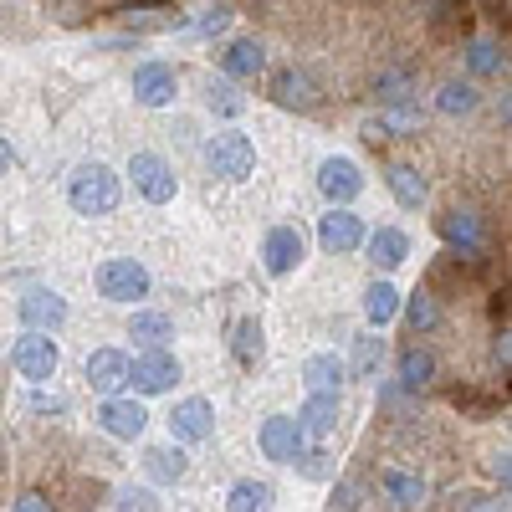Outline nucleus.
<instances>
[{"instance_id": "obj_1", "label": "nucleus", "mask_w": 512, "mask_h": 512, "mask_svg": "<svg viewBox=\"0 0 512 512\" xmlns=\"http://www.w3.org/2000/svg\"><path fill=\"white\" fill-rule=\"evenodd\" d=\"M67 200H72L77 216H113L118 200H123V190H118V175H113V169L93 159V164H77V169H72Z\"/></svg>"}, {"instance_id": "obj_2", "label": "nucleus", "mask_w": 512, "mask_h": 512, "mask_svg": "<svg viewBox=\"0 0 512 512\" xmlns=\"http://www.w3.org/2000/svg\"><path fill=\"white\" fill-rule=\"evenodd\" d=\"M93 282H98V292L108 297V303H139V297H149V287H154L149 267L134 262V256H113V262H103L93 272Z\"/></svg>"}, {"instance_id": "obj_3", "label": "nucleus", "mask_w": 512, "mask_h": 512, "mask_svg": "<svg viewBox=\"0 0 512 512\" xmlns=\"http://www.w3.org/2000/svg\"><path fill=\"white\" fill-rule=\"evenodd\" d=\"M205 169L216 180H246L256 169V144L246 134H236V128H226V134H210L205 144Z\"/></svg>"}, {"instance_id": "obj_4", "label": "nucleus", "mask_w": 512, "mask_h": 512, "mask_svg": "<svg viewBox=\"0 0 512 512\" xmlns=\"http://www.w3.org/2000/svg\"><path fill=\"white\" fill-rule=\"evenodd\" d=\"M11 364H16V374H21V379L47 384V379L57 374V364H62L57 338H52V333H21L16 344H11Z\"/></svg>"}, {"instance_id": "obj_5", "label": "nucleus", "mask_w": 512, "mask_h": 512, "mask_svg": "<svg viewBox=\"0 0 512 512\" xmlns=\"http://www.w3.org/2000/svg\"><path fill=\"white\" fill-rule=\"evenodd\" d=\"M128 175H134V190H139L149 205H169V200H175V190H180L169 159H164V154H149V149L128 159Z\"/></svg>"}, {"instance_id": "obj_6", "label": "nucleus", "mask_w": 512, "mask_h": 512, "mask_svg": "<svg viewBox=\"0 0 512 512\" xmlns=\"http://www.w3.org/2000/svg\"><path fill=\"white\" fill-rule=\"evenodd\" d=\"M441 236H446L451 256L482 262V251H487V226H482L477 210H446V216H441Z\"/></svg>"}, {"instance_id": "obj_7", "label": "nucleus", "mask_w": 512, "mask_h": 512, "mask_svg": "<svg viewBox=\"0 0 512 512\" xmlns=\"http://www.w3.org/2000/svg\"><path fill=\"white\" fill-rule=\"evenodd\" d=\"M128 384H134L139 395H169V390L180 384V359L164 354V349L139 354L134 364H128Z\"/></svg>"}, {"instance_id": "obj_8", "label": "nucleus", "mask_w": 512, "mask_h": 512, "mask_svg": "<svg viewBox=\"0 0 512 512\" xmlns=\"http://www.w3.org/2000/svg\"><path fill=\"white\" fill-rule=\"evenodd\" d=\"M16 313H21L26 333H57L67 323V297L52 292V287H31V292H21Z\"/></svg>"}, {"instance_id": "obj_9", "label": "nucleus", "mask_w": 512, "mask_h": 512, "mask_svg": "<svg viewBox=\"0 0 512 512\" xmlns=\"http://www.w3.org/2000/svg\"><path fill=\"white\" fill-rule=\"evenodd\" d=\"M256 446H262V456L267 461H277V466H292L297 456H303V431H297V420L292 415H267L262 420V431H256Z\"/></svg>"}, {"instance_id": "obj_10", "label": "nucleus", "mask_w": 512, "mask_h": 512, "mask_svg": "<svg viewBox=\"0 0 512 512\" xmlns=\"http://www.w3.org/2000/svg\"><path fill=\"white\" fill-rule=\"evenodd\" d=\"M318 190L333 200V210H349V200H359V190H364L359 164L344 159V154H328V159L318 164Z\"/></svg>"}, {"instance_id": "obj_11", "label": "nucleus", "mask_w": 512, "mask_h": 512, "mask_svg": "<svg viewBox=\"0 0 512 512\" xmlns=\"http://www.w3.org/2000/svg\"><path fill=\"white\" fill-rule=\"evenodd\" d=\"M210 431H216V405H210L205 395H190L180 400L175 410H169V436L195 446V441H210Z\"/></svg>"}, {"instance_id": "obj_12", "label": "nucleus", "mask_w": 512, "mask_h": 512, "mask_svg": "<svg viewBox=\"0 0 512 512\" xmlns=\"http://www.w3.org/2000/svg\"><path fill=\"white\" fill-rule=\"evenodd\" d=\"M267 93H272L277 108L308 113V108L318 103V82H313V72H303V67H277L272 82H267Z\"/></svg>"}, {"instance_id": "obj_13", "label": "nucleus", "mask_w": 512, "mask_h": 512, "mask_svg": "<svg viewBox=\"0 0 512 512\" xmlns=\"http://www.w3.org/2000/svg\"><path fill=\"white\" fill-rule=\"evenodd\" d=\"M175 88H180V77L169 62H139L134 67V98L144 108H164V103H175Z\"/></svg>"}, {"instance_id": "obj_14", "label": "nucleus", "mask_w": 512, "mask_h": 512, "mask_svg": "<svg viewBox=\"0 0 512 512\" xmlns=\"http://www.w3.org/2000/svg\"><path fill=\"white\" fill-rule=\"evenodd\" d=\"M297 262H303V231L297 226H272L267 241H262V267L272 277H287V272H297Z\"/></svg>"}, {"instance_id": "obj_15", "label": "nucleus", "mask_w": 512, "mask_h": 512, "mask_svg": "<svg viewBox=\"0 0 512 512\" xmlns=\"http://www.w3.org/2000/svg\"><path fill=\"white\" fill-rule=\"evenodd\" d=\"M292 420H297V431H303V441H328L338 431V420H344V405H338V395H308V405Z\"/></svg>"}, {"instance_id": "obj_16", "label": "nucleus", "mask_w": 512, "mask_h": 512, "mask_svg": "<svg viewBox=\"0 0 512 512\" xmlns=\"http://www.w3.org/2000/svg\"><path fill=\"white\" fill-rule=\"evenodd\" d=\"M318 241L333 256H349V251L364 246V221L354 216V210H328V216L318 221Z\"/></svg>"}, {"instance_id": "obj_17", "label": "nucleus", "mask_w": 512, "mask_h": 512, "mask_svg": "<svg viewBox=\"0 0 512 512\" xmlns=\"http://www.w3.org/2000/svg\"><path fill=\"white\" fill-rule=\"evenodd\" d=\"M98 425H103L113 441H139V436H144V425H149V410H144L139 400H103Z\"/></svg>"}, {"instance_id": "obj_18", "label": "nucleus", "mask_w": 512, "mask_h": 512, "mask_svg": "<svg viewBox=\"0 0 512 512\" xmlns=\"http://www.w3.org/2000/svg\"><path fill=\"white\" fill-rule=\"evenodd\" d=\"M88 384H93L98 395L118 400V390L128 384V354L123 349H93L88 354Z\"/></svg>"}, {"instance_id": "obj_19", "label": "nucleus", "mask_w": 512, "mask_h": 512, "mask_svg": "<svg viewBox=\"0 0 512 512\" xmlns=\"http://www.w3.org/2000/svg\"><path fill=\"white\" fill-rule=\"evenodd\" d=\"M221 67H226V82L231 77H262L267 72V47L256 36H236L231 47L221 52Z\"/></svg>"}, {"instance_id": "obj_20", "label": "nucleus", "mask_w": 512, "mask_h": 512, "mask_svg": "<svg viewBox=\"0 0 512 512\" xmlns=\"http://www.w3.org/2000/svg\"><path fill=\"white\" fill-rule=\"evenodd\" d=\"M384 185H390V195H395L405 210H420L425 195H431V185H425V175H420L415 164H390V169H384Z\"/></svg>"}, {"instance_id": "obj_21", "label": "nucleus", "mask_w": 512, "mask_h": 512, "mask_svg": "<svg viewBox=\"0 0 512 512\" xmlns=\"http://www.w3.org/2000/svg\"><path fill=\"white\" fill-rule=\"evenodd\" d=\"M405 256H410V236H405L400 226H379V231L369 236V262H374L379 272H395Z\"/></svg>"}, {"instance_id": "obj_22", "label": "nucleus", "mask_w": 512, "mask_h": 512, "mask_svg": "<svg viewBox=\"0 0 512 512\" xmlns=\"http://www.w3.org/2000/svg\"><path fill=\"white\" fill-rule=\"evenodd\" d=\"M303 379H308L313 395H338V384L349 379V369H344V359H338V354H313L303 364Z\"/></svg>"}, {"instance_id": "obj_23", "label": "nucleus", "mask_w": 512, "mask_h": 512, "mask_svg": "<svg viewBox=\"0 0 512 512\" xmlns=\"http://www.w3.org/2000/svg\"><path fill=\"white\" fill-rule=\"evenodd\" d=\"M395 313H400V287L395 282H369L364 287V318H369V328H384V323H395Z\"/></svg>"}, {"instance_id": "obj_24", "label": "nucleus", "mask_w": 512, "mask_h": 512, "mask_svg": "<svg viewBox=\"0 0 512 512\" xmlns=\"http://www.w3.org/2000/svg\"><path fill=\"white\" fill-rule=\"evenodd\" d=\"M262 323H256V318H241L236 328H231V354H236V364L241 369H256V364H262V354H267V344H262Z\"/></svg>"}, {"instance_id": "obj_25", "label": "nucleus", "mask_w": 512, "mask_h": 512, "mask_svg": "<svg viewBox=\"0 0 512 512\" xmlns=\"http://www.w3.org/2000/svg\"><path fill=\"white\" fill-rule=\"evenodd\" d=\"M436 354L431 349H420V344H410L405 354H400V390H425V384L436 379Z\"/></svg>"}, {"instance_id": "obj_26", "label": "nucleus", "mask_w": 512, "mask_h": 512, "mask_svg": "<svg viewBox=\"0 0 512 512\" xmlns=\"http://www.w3.org/2000/svg\"><path fill=\"white\" fill-rule=\"evenodd\" d=\"M272 482H256V477H241L231 492H226V512H272Z\"/></svg>"}, {"instance_id": "obj_27", "label": "nucleus", "mask_w": 512, "mask_h": 512, "mask_svg": "<svg viewBox=\"0 0 512 512\" xmlns=\"http://www.w3.org/2000/svg\"><path fill=\"white\" fill-rule=\"evenodd\" d=\"M477 103H482V93H477V82H466V77H451V82H441V93H436V108H441L446 118L472 113Z\"/></svg>"}, {"instance_id": "obj_28", "label": "nucleus", "mask_w": 512, "mask_h": 512, "mask_svg": "<svg viewBox=\"0 0 512 512\" xmlns=\"http://www.w3.org/2000/svg\"><path fill=\"white\" fill-rule=\"evenodd\" d=\"M410 93H415V77H410V67H384V72L374 77V98H379L384 108H400V103H410Z\"/></svg>"}, {"instance_id": "obj_29", "label": "nucleus", "mask_w": 512, "mask_h": 512, "mask_svg": "<svg viewBox=\"0 0 512 512\" xmlns=\"http://www.w3.org/2000/svg\"><path fill=\"white\" fill-rule=\"evenodd\" d=\"M144 472H149L154 482H180V477L190 472V456H185L180 446H154V451L144 456Z\"/></svg>"}, {"instance_id": "obj_30", "label": "nucleus", "mask_w": 512, "mask_h": 512, "mask_svg": "<svg viewBox=\"0 0 512 512\" xmlns=\"http://www.w3.org/2000/svg\"><path fill=\"white\" fill-rule=\"evenodd\" d=\"M128 338H139V344L154 354V349H164L169 338H175V323H169L164 313H134V323H128Z\"/></svg>"}, {"instance_id": "obj_31", "label": "nucleus", "mask_w": 512, "mask_h": 512, "mask_svg": "<svg viewBox=\"0 0 512 512\" xmlns=\"http://www.w3.org/2000/svg\"><path fill=\"white\" fill-rule=\"evenodd\" d=\"M425 477H410V472H384V497H390L395 507H420L425 502Z\"/></svg>"}, {"instance_id": "obj_32", "label": "nucleus", "mask_w": 512, "mask_h": 512, "mask_svg": "<svg viewBox=\"0 0 512 512\" xmlns=\"http://www.w3.org/2000/svg\"><path fill=\"white\" fill-rule=\"evenodd\" d=\"M461 57H466V72H472V77L502 72V47H497V41H466Z\"/></svg>"}, {"instance_id": "obj_33", "label": "nucleus", "mask_w": 512, "mask_h": 512, "mask_svg": "<svg viewBox=\"0 0 512 512\" xmlns=\"http://www.w3.org/2000/svg\"><path fill=\"white\" fill-rule=\"evenodd\" d=\"M405 318H410V328H415V333H431V328L441 323V303H436V292H415V297H405Z\"/></svg>"}, {"instance_id": "obj_34", "label": "nucleus", "mask_w": 512, "mask_h": 512, "mask_svg": "<svg viewBox=\"0 0 512 512\" xmlns=\"http://www.w3.org/2000/svg\"><path fill=\"white\" fill-rule=\"evenodd\" d=\"M379 359H384V338H374V333H359V338H354V359H349L344 369H354L359 379H369V374L379 369Z\"/></svg>"}, {"instance_id": "obj_35", "label": "nucleus", "mask_w": 512, "mask_h": 512, "mask_svg": "<svg viewBox=\"0 0 512 512\" xmlns=\"http://www.w3.org/2000/svg\"><path fill=\"white\" fill-rule=\"evenodd\" d=\"M205 103H210V113H221V118H241V108H246V98L231 88L226 77H221V82H210V88H205Z\"/></svg>"}, {"instance_id": "obj_36", "label": "nucleus", "mask_w": 512, "mask_h": 512, "mask_svg": "<svg viewBox=\"0 0 512 512\" xmlns=\"http://www.w3.org/2000/svg\"><path fill=\"white\" fill-rule=\"evenodd\" d=\"M292 466H297L303 477H313V482H328V477H333V456H328L323 446H318V451H308V446H303V456H297Z\"/></svg>"}, {"instance_id": "obj_37", "label": "nucleus", "mask_w": 512, "mask_h": 512, "mask_svg": "<svg viewBox=\"0 0 512 512\" xmlns=\"http://www.w3.org/2000/svg\"><path fill=\"white\" fill-rule=\"evenodd\" d=\"M118 512H159V497L149 487H123L118 492Z\"/></svg>"}, {"instance_id": "obj_38", "label": "nucleus", "mask_w": 512, "mask_h": 512, "mask_svg": "<svg viewBox=\"0 0 512 512\" xmlns=\"http://www.w3.org/2000/svg\"><path fill=\"white\" fill-rule=\"evenodd\" d=\"M195 26H200L205 36H221V31L231 26V6H205V11L195 16Z\"/></svg>"}, {"instance_id": "obj_39", "label": "nucleus", "mask_w": 512, "mask_h": 512, "mask_svg": "<svg viewBox=\"0 0 512 512\" xmlns=\"http://www.w3.org/2000/svg\"><path fill=\"white\" fill-rule=\"evenodd\" d=\"M11 512H57V502H52L47 492H21V497L11 502Z\"/></svg>"}, {"instance_id": "obj_40", "label": "nucleus", "mask_w": 512, "mask_h": 512, "mask_svg": "<svg viewBox=\"0 0 512 512\" xmlns=\"http://www.w3.org/2000/svg\"><path fill=\"white\" fill-rule=\"evenodd\" d=\"M354 507H359V487L338 482V492H333V512H354Z\"/></svg>"}, {"instance_id": "obj_41", "label": "nucleus", "mask_w": 512, "mask_h": 512, "mask_svg": "<svg viewBox=\"0 0 512 512\" xmlns=\"http://www.w3.org/2000/svg\"><path fill=\"white\" fill-rule=\"evenodd\" d=\"M31 405H36L41 415H47V410H52V415H62V410H67V400H62V395H36Z\"/></svg>"}, {"instance_id": "obj_42", "label": "nucleus", "mask_w": 512, "mask_h": 512, "mask_svg": "<svg viewBox=\"0 0 512 512\" xmlns=\"http://www.w3.org/2000/svg\"><path fill=\"white\" fill-rule=\"evenodd\" d=\"M11 164H16V149H11V139H0V175H6Z\"/></svg>"}, {"instance_id": "obj_43", "label": "nucleus", "mask_w": 512, "mask_h": 512, "mask_svg": "<svg viewBox=\"0 0 512 512\" xmlns=\"http://www.w3.org/2000/svg\"><path fill=\"white\" fill-rule=\"evenodd\" d=\"M492 477L507 487V456H492Z\"/></svg>"}]
</instances>
